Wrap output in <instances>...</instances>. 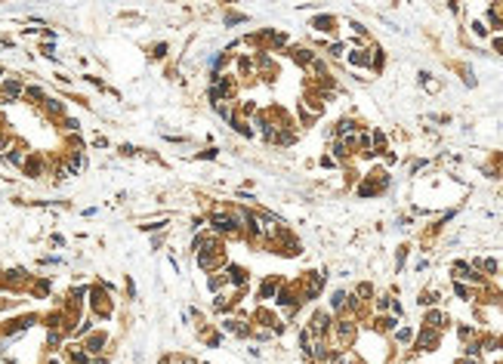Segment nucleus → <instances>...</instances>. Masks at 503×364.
Segmentation results:
<instances>
[{
    "mask_svg": "<svg viewBox=\"0 0 503 364\" xmlns=\"http://www.w3.org/2000/svg\"><path fill=\"white\" fill-rule=\"evenodd\" d=\"M22 93H25V84L19 77H6L3 87H0V102H16Z\"/></svg>",
    "mask_w": 503,
    "mask_h": 364,
    "instance_id": "f257e3e1",
    "label": "nucleus"
},
{
    "mask_svg": "<svg viewBox=\"0 0 503 364\" xmlns=\"http://www.w3.org/2000/svg\"><path fill=\"white\" fill-rule=\"evenodd\" d=\"M105 343H108V336H105V333H90V336H87V343H84L87 355H96V352H102V349H105Z\"/></svg>",
    "mask_w": 503,
    "mask_h": 364,
    "instance_id": "f03ea898",
    "label": "nucleus"
},
{
    "mask_svg": "<svg viewBox=\"0 0 503 364\" xmlns=\"http://www.w3.org/2000/svg\"><path fill=\"white\" fill-rule=\"evenodd\" d=\"M0 161L13 164V167H25V161H28V151H25V148H9L6 155H0Z\"/></svg>",
    "mask_w": 503,
    "mask_h": 364,
    "instance_id": "7ed1b4c3",
    "label": "nucleus"
},
{
    "mask_svg": "<svg viewBox=\"0 0 503 364\" xmlns=\"http://www.w3.org/2000/svg\"><path fill=\"white\" fill-rule=\"evenodd\" d=\"M25 176H31V179H37V176L43 173V158L40 155H28V161H25Z\"/></svg>",
    "mask_w": 503,
    "mask_h": 364,
    "instance_id": "20e7f679",
    "label": "nucleus"
},
{
    "mask_svg": "<svg viewBox=\"0 0 503 364\" xmlns=\"http://www.w3.org/2000/svg\"><path fill=\"white\" fill-rule=\"evenodd\" d=\"M43 108L53 117H65V102L62 99H43Z\"/></svg>",
    "mask_w": 503,
    "mask_h": 364,
    "instance_id": "39448f33",
    "label": "nucleus"
},
{
    "mask_svg": "<svg viewBox=\"0 0 503 364\" xmlns=\"http://www.w3.org/2000/svg\"><path fill=\"white\" fill-rule=\"evenodd\" d=\"M28 102H40L43 105V99H46V93H43V87H37V84H28L25 87V93H22Z\"/></svg>",
    "mask_w": 503,
    "mask_h": 364,
    "instance_id": "423d86ee",
    "label": "nucleus"
},
{
    "mask_svg": "<svg viewBox=\"0 0 503 364\" xmlns=\"http://www.w3.org/2000/svg\"><path fill=\"white\" fill-rule=\"evenodd\" d=\"M68 358H71V364H90V355L84 346H71L68 349Z\"/></svg>",
    "mask_w": 503,
    "mask_h": 364,
    "instance_id": "0eeeda50",
    "label": "nucleus"
},
{
    "mask_svg": "<svg viewBox=\"0 0 503 364\" xmlns=\"http://www.w3.org/2000/svg\"><path fill=\"white\" fill-rule=\"evenodd\" d=\"M436 343H438V333H432V331H423V333H420V339H417L420 349H432Z\"/></svg>",
    "mask_w": 503,
    "mask_h": 364,
    "instance_id": "6e6552de",
    "label": "nucleus"
},
{
    "mask_svg": "<svg viewBox=\"0 0 503 364\" xmlns=\"http://www.w3.org/2000/svg\"><path fill=\"white\" fill-rule=\"evenodd\" d=\"M229 281H232V284H244V281H247V268H241V265H232L229 268Z\"/></svg>",
    "mask_w": 503,
    "mask_h": 364,
    "instance_id": "1a4fd4ad",
    "label": "nucleus"
},
{
    "mask_svg": "<svg viewBox=\"0 0 503 364\" xmlns=\"http://www.w3.org/2000/svg\"><path fill=\"white\" fill-rule=\"evenodd\" d=\"M426 324H429V327H441V324H444V315H441V312H429V315H426Z\"/></svg>",
    "mask_w": 503,
    "mask_h": 364,
    "instance_id": "9d476101",
    "label": "nucleus"
},
{
    "mask_svg": "<svg viewBox=\"0 0 503 364\" xmlns=\"http://www.w3.org/2000/svg\"><path fill=\"white\" fill-rule=\"evenodd\" d=\"M62 127H65L68 133H77V130H80V121H77V117H62Z\"/></svg>",
    "mask_w": 503,
    "mask_h": 364,
    "instance_id": "9b49d317",
    "label": "nucleus"
},
{
    "mask_svg": "<svg viewBox=\"0 0 503 364\" xmlns=\"http://www.w3.org/2000/svg\"><path fill=\"white\" fill-rule=\"evenodd\" d=\"M59 343H62V333H59V331H50V333H46V349H56Z\"/></svg>",
    "mask_w": 503,
    "mask_h": 364,
    "instance_id": "f8f14e48",
    "label": "nucleus"
},
{
    "mask_svg": "<svg viewBox=\"0 0 503 364\" xmlns=\"http://www.w3.org/2000/svg\"><path fill=\"white\" fill-rule=\"evenodd\" d=\"M34 293H37V297H46V293H50V281H46V278H40L37 284H34Z\"/></svg>",
    "mask_w": 503,
    "mask_h": 364,
    "instance_id": "ddd939ff",
    "label": "nucleus"
},
{
    "mask_svg": "<svg viewBox=\"0 0 503 364\" xmlns=\"http://www.w3.org/2000/svg\"><path fill=\"white\" fill-rule=\"evenodd\" d=\"M346 299H349V297H346V293L340 290V293H334V299H331V306H334V309H343V306H346Z\"/></svg>",
    "mask_w": 503,
    "mask_h": 364,
    "instance_id": "4468645a",
    "label": "nucleus"
},
{
    "mask_svg": "<svg viewBox=\"0 0 503 364\" xmlns=\"http://www.w3.org/2000/svg\"><path fill=\"white\" fill-rule=\"evenodd\" d=\"M151 56H155V59H161V56H167V43H158V46H155V53H151Z\"/></svg>",
    "mask_w": 503,
    "mask_h": 364,
    "instance_id": "2eb2a0df",
    "label": "nucleus"
},
{
    "mask_svg": "<svg viewBox=\"0 0 503 364\" xmlns=\"http://www.w3.org/2000/svg\"><path fill=\"white\" fill-rule=\"evenodd\" d=\"M121 155H124V158H133L136 148H133V145H121Z\"/></svg>",
    "mask_w": 503,
    "mask_h": 364,
    "instance_id": "dca6fc26",
    "label": "nucleus"
},
{
    "mask_svg": "<svg viewBox=\"0 0 503 364\" xmlns=\"http://www.w3.org/2000/svg\"><path fill=\"white\" fill-rule=\"evenodd\" d=\"M0 77H3V68H0Z\"/></svg>",
    "mask_w": 503,
    "mask_h": 364,
    "instance_id": "f3484780",
    "label": "nucleus"
},
{
    "mask_svg": "<svg viewBox=\"0 0 503 364\" xmlns=\"http://www.w3.org/2000/svg\"><path fill=\"white\" fill-rule=\"evenodd\" d=\"M0 124H3V114H0Z\"/></svg>",
    "mask_w": 503,
    "mask_h": 364,
    "instance_id": "a211bd4d",
    "label": "nucleus"
},
{
    "mask_svg": "<svg viewBox=\"0 0 503 364\" xmlns=\"http://www.w3.org/2000/svg\"><path fill=\"white\" fill-rule=\"evenodd\" d=\"M50 364H59V361H50Z\"/></svg>",
    "mask_w": 503,
    "mask_h": 364,
    "instance_id": "6ab92c4d",
    "label": "nucleus"
}]
</instances>
